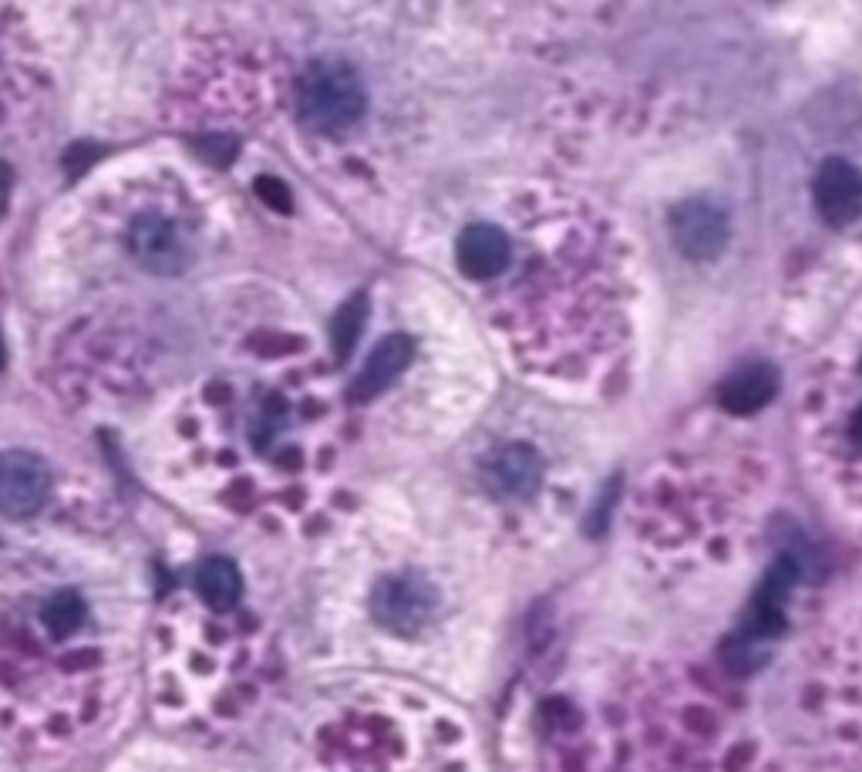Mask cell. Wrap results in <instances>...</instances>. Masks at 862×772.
Listing matches in <instances>:
<instances>
[{"label": "cell", "instance_id": "cell-1", "mask_svg": "<svg viewBox=\"0 0 862 772\" xmlns=\"http://www.w3.org/2000/svg\"><path fill=\"white\" fill-rule=\"evenodd\" d=\"M297 108L304 126L317 132H344L360 122L367 108V91L347 61L320 58L297 85Z\"/></svg>", "mask_w": 862, "mask_h": 772}, {"label": "cell", "instance_id": "cell-2", "mask_svg": "<svg viewBox=\"0 0 862 772\" xmlns=\"http://www.w3.org/2000/svg\"><path fill=\"white\" fill-rule=\"evenodd\" d=\"M126 244H129V254L136 257L139 267H146L152 274H162V277L186 270L189 260H192L189 237L182 234V227L176 224V219H169L162 212L136 216Z\"/></svg>", "mask_w": 862, "mask_h": 772}, {"label": "cell", "instance_id": "cell-3", "mask_svg": "<svg viewBox=\"0 0 862 772\" xmlns=\"http://www.w3.org/2000/svg\"><path fill=\"white\" fill-rule=\"evenodd\" d=\"M51 496V473L34 453L14 449L0 456V513L11 519L34 516Z\"/></svg>", "mask_w": 862, "mask_h": 772}, {"label": "cell", "instance_id": "cell-4", "mask_svg": "<svg viewBox=\"0 0 862 772\" xmlns=\"http://www.w3.org/2000/svg\"><path fill=\"white\" fill-rule=\"evenodd\" d=\"M371 611L395 634H418L435 614V591L418 577H388L375 587Z\"/></svg>", "mask_w": 862, "mask_h": 772}, {"label": "cell", "instance_id": "cell-5", "mask_svg": "<svg viewBox=\"0 0 862 772\" xmlns=\"http://www.w3.org/2000/svg\"><path fill=\"white\" fill-rule=\"evenodd\" d=\"M671 230L677 247L691 260H714L727 247V219L717 206L704 199L684 202L671 219Z\"/></svg>", "mask_w": 862, "mask_h": 772}, {"label": "cell", "instance_id": "cell-6", "mask_svg": "<svg viewBox=\"0 0 862 772\" xmlns=\"http://www.w3.org/2000/svg\"><path fill=\"white\" fill-rule=\"evenodd\" d=\"M815 209L829 219V224L842 227L852 224L862 212V172L845 159H829L812 186Z\"/></svg>", "mask_w": 862, "mask_h": 772}, {"label": "cell", "instance_id": "cell-7", "mask_svg": "<svg viewBox=\"0 0 862 772\" xmlns=\"http://www.w3.org/2000/svg\"><path fill=\"white\" fill-rule=\"evenodd\" d=\"M455 260L462 267L465 277L472 280H492L499 277L509 260H513V244L506 237V230H499L496 224H475L458 237L455 247Z\"/></svg>", "mask_w": 862, "mask_h": 772}, {"label": "cell", "instance_id": "cell-8", "mask_svg": "<svg viewBox=\"0 0 862 772\" xmlns=\"http://www.w3.org/2000/svg\"><path fill=\"white\" fill-rule=\"evenodd\" d=\"M412 358H415L412 338H405V335L385 338L371 355H367L360 375H357L354 385H350V398H354V402H371V398H378V395L412 365Z\"/></svg>", "mask_w": 862, "mask_h": 772}, {"label": "cell", "instance_id": "cell-9", "mask_svg": "<svg viewBox=\"0 0 862 772\" xmlns=\"http://www.w3.org/2000/svg\"><path fill=\"white\" fill-rule=\"evenodd\" d=\"M779 392V372L772 365H749L721 385V408L731 415H752L765 408Z\"/></svg>", "mask_w": 862, "mask_h": 772}, {"label": "cell", "instance_id": "cell-10", "mask_svg": "<svg viewBox=\"0 0 862 772\" xmlns=\"http://www.w3.org/2000/svg\"><path fill=\"white\" fill-rule=\"evenodd\" d=\"M485 479L503 496H526L539 483V456L526 446H506L488 459Z\"/></svg>", "mask_w": 862, "mask_h": 772}, {"label": "cell", "instance_id": "cell-11", "mask_svg": "<svg viewBox=\"0 0 862 772\" xmlns=\"http://www.w3.org/2000/svg\"><path fill=\"white\" fill-rule=\"evenodd\" d=\"M196 591L199 597L212 607V611H229L239 594H242V581H239V571L222 561V557H212L199 567L196 574Z\"/></svg>", "mask_w": 862, "mask_h": 772}, {"label": "cell", "instance_id": "cell-12", "mask_svg": "<svg viewBox=\"0 0 862 772\" xmlns=\"http://www.w3.org/2000/svg\"><path fill=\"white\" fill-rule=\"evenodd\" d=\"M88 617V604L81 601V594L75 591H55L44 604H41V624L51 637H68L75 634Z\"/></svg>", "mask_w": 862, "mask_h": 772}, {"label": "cell", "instance_id": "cell-13", "mask_svg": "<svg viewBox=\"0 0 862 772\" xmlns=\"http://www.w3.org/2000/svg\"><path fill=\"white\" fill-rule=\"evenodd\" d=\"M364 314H367V300H364V294L350 297V300L337 310L334 327H330L337 362H347V358H350V352L357 348V338H360V330H364Z\"/></svg>", "mask_w": 862, "mask_h": 772}, {"label": "cell", "instance_id": "cell-14", "mask_svg": "<svg viewBox=\"0 0 862 772\" xmlns=\"http://www.w3.org/2000/svg\"><path fill=\"white\" fill-rule=\"evenodd\" d=\"M257 192H260L264 202H270V206L280 209V212L290 206V192H287L277 179H260V182H257Z\"/></svg>", "mask_w": 862, "mask_h": 772}, {"label": "cell", "instance_id": "cell-15", "mask_svg": "<svg viewBox=\"0 0 862 772\" xmlns=\"http://www.w3.org/2000/svg\"><path fill=\"white\" fill-rule=\"evenodd\" d=\"M849 435H852V443H855V449H862V405L852 412V422H849Z\"/></svg>", "mask_w": 862, "mask_h": 772}, {"label": "cell", "instance_id": "cell-16", "mask_svg": "<svg viewBox=\"0 0 862 772\" xmlns=\"http://www.w3.org/2000/svg\"><path fill=\"white\" fill-rule=\"evenodd\" d=\"M0 362H4V348H0Z\"/></svg>", "mask_w": 862, "mask_h": 772}]
</instances>
